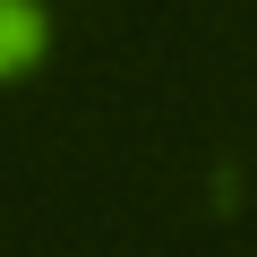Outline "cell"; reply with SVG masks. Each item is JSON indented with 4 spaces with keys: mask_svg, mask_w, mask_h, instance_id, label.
I'll return each instance as SVG.
<instances>
[{
    "mask_svg": "<svg viewBox=\"0 0 257 257\" xmlns=\"http://www.w3.org/2000/svg\"><path fill=\"white\" fill-rule=\"evenodd\" d=\"M43 60V9L35 0H0V77H26Z\"/></svg>",
    "mask_w": 257,
    "mask_h": 257,
    "instance_id": "1",
    "label": "cell"
}]
</instances>
